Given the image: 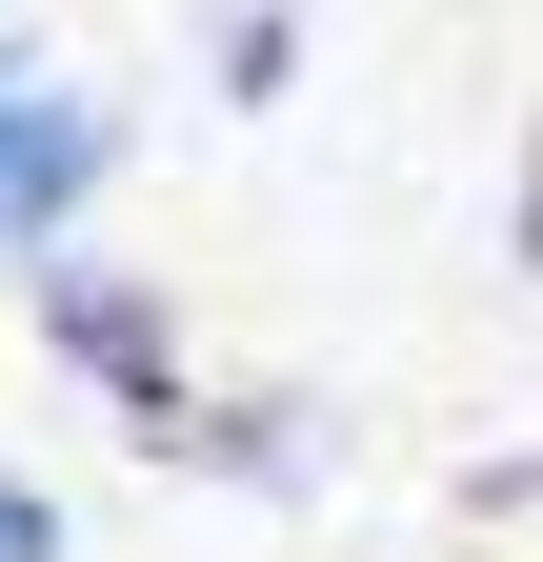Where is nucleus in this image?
Masks as SVG:
<instances>
[{
	"label": "nucleus",
	"instance_id": "7ed1b4c3",
	"mask_svg": "<svg viewBox=\"0 0 543 562\" xmlns=\"http://www.w3.org/2000/svg\"><path fill=\"white\" fill-rule=\"evenodd\" d=\"M181 462H222V482H322V422H302V402H201Z\"/></svg>",
	"mask_w": 543,
	"mask_h": 562
},
{
	"label": "nucleus",
	"instance_id": "f257e3e1",
	"mask_svg": "<svg viewBox=\"0 0 543 562\" xmlns=\"http://www.w3.org/2000/svg\"><path fill=\"white\" fill-rule=\"evenodd\" d=\"M21 302H41V341H60V362H81V402H121L162 462L201 442V382H181V341H162V302H142V281H101V261H21Z\"/></svg>",
	"mask_w": 543,
	"mask_h": 562
},
{
	"label": "nucleus",
	"instance_id": "423d86ee",
	"mask_svg": "<svg viewBox=\"0 0 543 562\" xmlns=\"http://www.w3.org/2000/svg\"><path fill=\"white\" fill-rule=\"evenodd\" d=\"M523 261H543V121H523Z\"/></svg>",
	"mask_w": 543,
	"mask_h": 562
},
{
	"label": "nucleus",
	"instance_id": "39448f33",
	"mask_svg": "<svg viewBox=\"0 0 543 562\" xmlns=\"http://www.w3.org/2000/svg\"><path fill=\"white\" fill-rule=\"evenodd\" d=\"M0 562H60V503H41V482H0Z\"/></svg>",
	"mask_w": 543,
	"mask_h": 562
},
{
	"label": "nucleus",
	"instance_id": "f03ea898",
	"mask_svg": "<svg viewBox=\"0 0 543 562\" xmlns=\"http://www.w3.org/2000/svg\"><path fill=\"white\" fill-rule=\"evenodd\" d=\"M101 161H121V101L41 81V60L0 41V241H21V261H60V222L101 201Z\"/></svg>",
	"mask_w": 543,
	"mask_h": 562
},
{
	"label": "nucleus",
	"instance_id": "20e7f679",
	"mask_svg": "<svg viewBox=\"0 0 543 562\" xmlns=\"http://www.w3.org/2000/svg\"><path fill=\"white\" fill-rule=\"evenodd\" d=\"M282 60H302L282 0H222V101H282Z\"/></svg>",
	"mask_w": 543,
	"mask_h": 562
}]
</instances>
